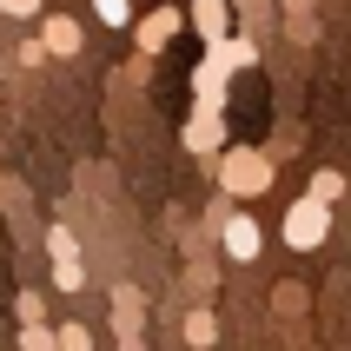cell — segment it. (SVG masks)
<instances>
[{
    "mask_svg": "<svg viewBox=\"0 0 351 351\" xmlns=\"http://www.w3.org/2000/svg\"><path fill=\"white\" fill-rule=\"evenodd\" d=\"M139 318H146V298H139V285H113V332H119V351H146Z\"/></svg>",
    "mask_w": 351,
    "mask_h": 351,
    "instance_id": "cell-3",
    "label": "cell"
},
{
    "mask_svg": "<svg viewBox=\"0 0 351 351\" xmlns=\"http://www.w3.org/2000/svg\"><path fill=\"white\" fill-rule=\"evenodd\" d=\"M186 20H193V34L213 47V40L232 34V0H193V14H186Z\"/></svg>",
    "mask_w": 351,
    "mask_h": 351,
    "instance_id": "cell-7",
    "label": "cell"
},
{
    "mask_svg": "<svg viewBox=\"0 0 351 351\" xmlns=\"http://www.w3.org/2000/svg\"><path fill=\"white\" fill-rule=\"evenodd\" d=\"M226 80H232V73L219 66V53L199 60V66H193V93H199V106H226Z\"/></svg>",
    "mask_w": 351,
    "mask_h": 351,
    "instance_id": "cell-9",
    "label": "cell"
},
{
    "mask_svg": "<svg viewBox=\"0 0 351 351\" xmlns=\"http://www.w3.org/2000/svg\"><path fill=\"white\" fill-rule=\"evenodd\" d=\"M53 345H60V351H93V332L66 318V325H60V332H53Z\"/></svg>",
    "mask_w": 351,
    "mask_h": 351,
    "instance_id": "cell-14",
    "label": "cell"
},
{
    "mask_svg": "<svg viewBox=\"0 0 351 351\" xmlns=\"http://www.w3.org/2000/svg\"><path fill=\"white\" fill-rule=\"evenodd\" d=\"M93 14L106 20V27H126V20H133V0H93Z\"/></svg>",
    "mask_w": 351,
    "mask_h": 351,
    "instance_id": "cell-17",
    "label": "cell"
},
{
    "mask_svg": "<svg viewBox=\"0 0 351 351\" xmlns=\"http://www.w3.org/2000/svg\"><path fill=\"white\" fill-rule=\"evenodd\" d=\"M40 47L60 53V60H73L80 47H86V34H80V20H66V14H40Z\"/></svg>",
    "mask_w": 351,
    "mask_h": 351,
    "instance_id": "cell-6",
    "label": "cell"
},
{
    "mask_svg": "<svg viewBox=\"0 0 351 351\" xmlns=\"http://www.w3.org/2000/svg\"><path fill=\"white\" fill-rule=\"evenodd\" d=\"M298 305H305V292H298V285H278V312L292 318V312H298Z\"/></svg>",
    "mask_w": 351,
    "mask_h": 351,
    "instance_id": "cell-19",
    "label": "cell"
},
{
    "mask_svg": "<svg viewBox=\"0 0 351 351\" xmlns=\"http://www.w3.org/2000/svg\"><path fill=\"white\" fill-rule=\"evenodd\" d=\"M219 193H232V199H258V193H272V153L226 146V153H219Z\"/></svg>",
    "mask_w": 351,
    "mask_h": 351,
    "instance_id": "cell-1",
    "label": "cell"
},
{
    "mask_svg": "<svg viewBox=\"0 0 351 351\" xmlns=\"http://www.w3.org/2000/svg\"><path fill=\"white\" fill-rule=\"evenodd\" d=\"M53 285L60 292H80V285H86V265H80V258H53Z\"/></svg>",
    "mask_w": 351,
    "mask_h": 351,
    "instance_id": "cell-12",
    "label": "cell"
},
{
    "mask_svg": "<svg viewBox=\"0 0 351 351\" xmlns=\"http://www.w3.org/2000/svg\"><path fill=\"white\" fill-rule=\"evenodd\" d=\"M14 318H20V325H47V298H40V292H20L14 298Z\"/></svg>",
    "mask_w": 351,
    "mask_h": 351,
    "instance_id": "cell-13",
    "label": "cell"
},
{
    "mask_svg": "<svg viewBox=\"0 0 351 351\" xmlns=\"http://www.w3.org/2000/svg\"><path fill=\"white\" fill-rule=\"evenodd\" d=\"M325 232H332V206H318L312 193L285 206V245H292V252H318Z\"/></svg>",
    "mask_w": 351,
    "mask_h": 351,
    "instance_id": "cell-2",
    "label": "cell"
},
{
    "mask_svg": "<svg viewBox=\"0 0 351 351\" xmlns=\"http://www.w3.org/2000/svg\"><path fill=\"white\" fill-rule=\"evenodd\" d=\"M0 14L7 20H40V0H0Z\"/></svg>",
    "mask_w": 351,
    "mask_h": 351,
    "instance_id": "cell-18",
    "label": "cell"
},
{
    "mask_svg": "<svg viewBox=\"0 0 351 351\" xmlns=\"http://www.w3.org/2000/svg\"><path fill=\"white\" fill-rule=\"evenodd\" d=\"M20 351H60L53 345V325H20Z\"/></svg>",
    "mask_w": 351,
    "mask_h": 351,
    "instance_id": "cell-15",
    "label": "cell"
},
{
    "mask_svg": "<svg viewBox=\"0 0 351 351\" xmlns=\"http://www.w3.org/2000/svg\"><path fill=\"white\" fill-rule=\"evenodd\" d=\"M312 199H318V206H338V199H345V173H332V166L312 173Z\"/></svg>",
    "mask_w": 351,
    "mask_h": 351,
    "instance_id": "cell-11",
    "label": "cell"
},
{
    "mask_svg": "<svg viewBox=\"0 0 351 351\" xmlns=\"http://www.w3.org/2000/svg\"><path fill=\"white\" fill-rule=\"evenodd\" d=\"M133 34H139V53L153 60V53H166V47H173L179 34H186V14H179V7H159V14H139V20H133Z\"/></svg>",
    "mask_w": 351,
    "mask_h": 351,
    "instance_id": "cell-4",
    "label": "cell"
},
{
    "mask_svg": "<svg viewBox=\"0 0 351 351\" xmlns=\"http://www.w3.org/2000/svg\"><path fill=\"white\" fill-rule=\"evenodd\" d=\"M186 345H193V351H213V345H219V318H213V305H193V312H186Z\"/></svg>",
    "mask_w": 351,
    "mask_h": 351,
    "instance_id": "cell-10",
    "label": "cell"
},
{
    "mask_svg": "<svg viewBox=\"0 0 351 351\" xmlns=\"http://www.w3.org/2000/svg\"><path fill=\"white\" fill-rule=\"evenodd\" d=\"M219 139H226V119H219V106H193V119H186V146L213 159V153H219Z\"/></svg>",
    "mask_w": 351,
    "mask_h": 351,
    "instance_id": "cell-8",
    "label": "cell"
},
{
    "mask_svg": "<svg viewBox=\"0 0 351 351\" xmlns=\"http://www.w3.org/2000/svg\"><path fill=\"white\" fill-rule=\"evenodd\" d=\"M47 258H80V239L66 232V226H53V232H47Z\"/></svg>",
    "mask_w": 351,
    "mask_h": 351,
    "instance_id": "cell-16",
    "label": "cell"
},
{
    "mask_svg": "<svg viewBox=\"0 0 351 351\" xmlns=\"http://www.w3.org/2000/svg\"><path fill=\"white\" fill-rule=\"evenodd\" d=\"M219 245H226V258H258V219L252 213H226L219 219Z\"/></svg>",
    "mask_w": 351,
    "mask_h": 351,
    "instance_id": "cell-5",
    "label": "cell"
}]
</instances>
